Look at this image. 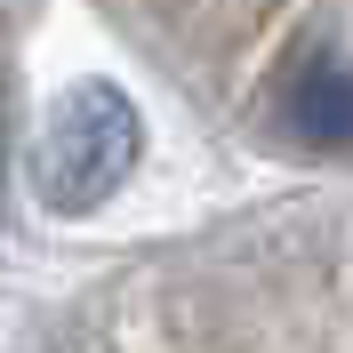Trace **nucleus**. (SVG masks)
<instances>
[{"label":"nucleus","mask_w":353,"mask_h":353,"mask_svg":"<svg viewBox=\"0 0 353 353\" xmlns=\"http://www.w3.org/2000/svg\"><path fill=\"white\" fill-rule=\"evenodd\" d=\"M137 153H145V121H137L129 88L81 81V88H65V97L41 112L24 185H32V201L57 209V217H88L97 201H112L129 185Z\"/></svg>","instance_id":"1"},{"label":"nucleus","mask_w":353,"mask_h":353,"mask_svg":"<svg viewBox=\"0 0 353 353\" xmlns=\"http://www.w3.org/2000/svg\"><path fill=\"white\" fill-rule=\"evenodd\" d=\"M289 121L305 145H330V153H353V65L321 57L305 65V81L289 88Z\"/></svg>","instance_id":"2"}]
</instances>
